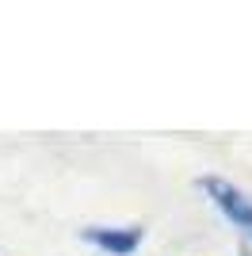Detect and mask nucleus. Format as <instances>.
Segmentation results:
<instances>
[{
  "label": "nucleus",
  "instance_id": "nucleus-2",
  "mask_svg": "<svg viewBox=\"0 0 252 256\" xmlns=\"http://www.w3.org/2000/svg\"><path fill=\"white\" fill-rule=\"evenodd\" d=\"M84 241L111 256H130L142 245V230H134V226H92V230H84Z\"/></svg>",
  "mask_w": 252,
  "mask_h": 256
},
{
  "label": "nucleus",
  "instance_id": "nucleus-1",
  "mask_svg": "<svg viewBox=\"0 0 252 256\" xmlns=\"http://www.w3.org/2000/svg\"><path fill=\"white\" fill-rule=\"evenodd\" d=\"M199 188L210 195V203L218 206L226 218H230L244 237H252V199L237 188L233 180H222V176H202Z\"/></svg>",
  "mask_w": 252,
  "mask_h": 256
},
{
  "label": "nucleus",
  "instance_id": "nucleus-3",
  "mask_svg": "<svg viewBox=\"0 0 252 256\" xmlns=\"http://www.w3.org/2000/svg\"><path fill=\"white\" fill-rule=\"evenodd\" d=\"M244 256H248V252H244Z\"/></svg>",
  "mask_w": 252,
  "mask_h": 256
}]
</instances>
